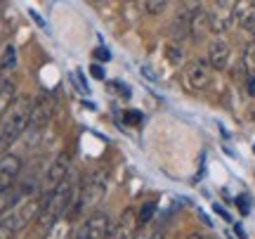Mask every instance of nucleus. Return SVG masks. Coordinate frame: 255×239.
<instances>
[{
  "label": "nucleus",
  "mask_w": 255,
  "mask_h": 239,
  "mask_svg": "<svg viewBox=\"0 0 255 239\" xmlns=\"http://www.w3.org/2000/svg\"><path fill=\"white\" fill-rule=\"evenodd\" d=\"M76 194H78V183L71 178V173L64 178L59 187H57L55 192L50 194L43 204V209H40V216H38V228L40 232L45 235L52 225H55L59 218L66 216V211L71 209L73 204H76Z\"/></svg>",
  "instance_id": "1"
},
{
  "label": "nucleus",
  "mask_w": 255,
  "mask_h": 239,
  "mask_svg": "<svg viewBox=\"0 0 255 239\" xmlns=\"http://www.w3.org/2000/svg\"><path fill=\"white\" fill-rule=\"evenodd\" d=\"M31 109H33L31 97H17L12 102V107L2 116V126H0V152H7L24 135V130L28 128V121H31Z\"/></svg>",
  "instance_id": "2"
},
{
  "label": "nucleus",
  "mask_w": 255,
  "mask_h": 239,
  "mask_svg": "<svg viewBox=\"0 0 255 239\" xmlns=\"http://www.w3.org/2000/svg\"><path fill=\"white\" fill-rule=\"evenodd\" d=\"M109 190V175L104 171H92L83 178V183L78 185V194H76V204H73L71 216H81V213L95 211Z\"/></svg>",
  "instance_id": "3"
},
{
  "label": "nucleus",
  "mask_w": 255,
  "mask_h": 239,
  "mask_svg": "<svg viewBox=\"0 0 255 239\" xmlns=\"http://www.w3.org/2000/svg\"><path fill=\"white\" fill-rule=\"evenodd\" d=\"M69 173H71V154H69V152H62L52 164L47 166L45 175H43V180H40V190H38V194H40L43 204H45V199L55 192L57 187H59V183H62Z\"/></svg>",
  "instance_id": "4"
},
{
  "label": "nucleus",
  "mask_w": 255,
  "mask_h": 239,
  "mask_svg": "<svg viewBox=\"0 0 255 239\" xmlns=\"http://www.w3.org/2000/svg\"><path fill=\"white\" fill-rule=\"evenodd\" d=\"M111 228V218L104 211H92L85 216V221L78 225V230L71 239H107Z\"/></svg>",
  "instance_id": "5"
},
{
  "label": "nucleus",
  "mask_w": 255,
  "mask_h": 239,
  "mask_svg": "<svg viewBox=\"0 0 255 239\" xmlns=\"http://www.w3.org/2000/svg\"><path fill=\"white\" fill-rule=\"evenodd\" d=\"M208 21L213 33H227L232 24H234V5L229 0H213V5L208 9Z\"/></svg>",
  "instance_id": "6"
},
{
  "label": "nucleus",
  "mask_w": 255,
  "mask_h": 239,
  "mask_svg": "<svg viewBox=\"0 0 255 239\" xmlns=\"http://www.w3.org/2000/svg\"><path fill=\"white\" fill-rule=\"evenodd\" d=\"M210 71H213V66L208 59H191L184 66V85L189 90H203L210 83Z\"/></svg>",
  "instance_id": "7"
},
{
  "label": "nucleus",
  "mask_w": 255,
  "mask_h": 239,
  "mask_svg": "<svg viewBox=\"0 0 255 239\" xmlns=\"http://www.w3.org/2000/svg\"><path fill=\"white\" fill-rule=\"evenodd\" d=\"M137 230H139V221H137L135 209H126L121 213L119 221L111 223L107 239H137Z\"/></svg>",
  "instance_id": "8"
},
{
  "label": "nucleus",
  "mask_w": 255,
  "mask_h": 239,
  "mask_svg": "<svg viewBox=\"0 0 255 239\" xmlns=\"http://www.w3.org/2000/svg\"><path fill=\"white\" fill-rule=\"evenodd\" d=\"M21 171V159L17 154H2L0 157V194L7 192L17 183V175Z\"/></svg>",
  "instance_id": "9"
},
{
  "label": "nucleus",
  "mask_w": 255,
  "mask_h": 239,
  "mask_svg": "<svg viewBox=\"0 0 255 239\" xmlns=\"http://www.w3.org/2000/svg\"><path fill=\"white\" fill-rule=\"evenodd\" d=\"M50 116H52V102L47 97H38L33 102V109H31V121H28V128L31 130H40L50 123Z\"/></svg>",
  "instance_id": "10"
},
{
  "label": "nucleus",
  "mask_w": 255,
  "mask_h": 239,
  "mask_svg": "<svg viewBox=\"0 0 255 239\" xmlns=\"http://www.w3.org/2000/svg\"><path fill=\"white\" fill-rule=\"evenodd\" d=\"M208 62L213 69H225L229 62V45L227 40L222 38H215L213 43L208 45Z\"/></svg>",
  "instance_id": "11"
},
{
  "label": "nucleus",
  "mask_w": 255,
  "mask_h": 239,
  "mask_svg": "<svg viewBox=\"0 0 255 239\" xmlns=\"http://www.w3.org/2000/svg\"><path fill=\"white\" fill-rule=\"evenodd\" d=\"M234 21L241 28H248L255 21V0H237L234 2Z\"/></svg>",
  "instance_id": "12"
},
{
  "label": "nucleus",
  "mask_w": 255,
  "mask_h": 239,
  "mask_svg": "<svg viewBox=\"0 0 255 239\" xmlns=\"http://www.w3.org/2000/svg\"><path fill=\"white\" fill-rule=\"evenodd\" d=\"M210 31V21H208V12L203 9H194L191 12V21H189V38L194 40H201Z\"/></svg>",
  "instance_id": "13"
},
{
  "label": "nucleus",
  "mask_w": 255,
  "mask_h": 239,
  "mask_svg": "<svg viewBox=\"0 0 255 239\" xmlns=\"http://www.w3.org/2000/svg\"><path fill=\"white\" fill-rule=\"evenodd\" d=\"M17 100V85L9 78H0V119L7 114L12 102Z\"/></svg>",
  "instance_id": "14"
},
{
  "label": "nucleus",
  "mask_w": 255,
  "mask_h": 239,
  "mask_svg": "<svg viewBox=\"0 0 255 239\" xmlns=\"http://www.w3.org/2000/svg\"><path fill=\"white\" fill-rule=\"evenodd\" d=\"M21 230H24V228H21V223H19L14 209L0 218V239H14L17 232H21Z\"/></svg>",
  "instance_id": "15"
},
{
  "label": "nucleus",
  "mask_w": 255,
  "mask_h": 239,
  "mask_svg": "<svg viewBox=\"0 0 255 239\" xmlns=\"http://www.w3.org/2000/svg\"><path fill=\"white\" fill-rule=\"evenodd\" d=\"M189 21H191V12L187 7L180 9V12H177V17H175V21H173V26H170L173 38H177V40L189 38Z\"/></svg>",
  "instance_id": "16"
},
{
  "label": "nucleus",
  "mask_w": 255,
  "mask_h": 239,
  "mask_svg": "<svg viewBox=\"0 0 255 239\" xmlns=\"http://www.w3.org/2000/svg\"><path fill=\"white\" fill-rule=\"evenodd\" d=\"M43 239H71V221L59 218V221L45 232V237Z\"/></svg>",
  "instance_id": "17"
},
{
  "label": "nucleus",
  "mask_w": 255,
  "mask_h": 239,
  "mask_svg": "<svg viewBox=\"0 0 255 239\" xmlns=\"http://www.w3.org/2000/svg\"><path fill=\"white\" fill-rule=\"evenodd\" d=\"M17 66V47L7 43L0 52V71H12Z\"/></svg>",
  "instance_id": "18"
},
{
  "label": "nucleus",
  "mask_w": 255,
  "mask_h": 239,
  "mask_svg": "<svg viewBox=\"0 0 255 239\" xmlns=\"http://www.w3.org/2000/svg\"><path fill=\"white\" fill-rule=\"evenodd\" d=\"M154 211H156V202H146L142 204V209H139V213H137V221H139V225H146V223L154 218Z\"/></svg>",
  "instance_id": "19"
},
{
  "label": "nucleus",
  "mask_w": 255,
  "mask_h": 239,
  "mask_svg": "<svg viewBox=\"0 0 255 239\" xmlns=\"http://www.w3.org/2000/svg\"><path fill=\"white\" fill-rule=\"evenodd\" d=\"M244 69L248 74H255V43H248L244 50Z\"/></svg>",
  "instance_id": "20"
},
{
  "label": "nucleus",
  "mask_w": 255,
  "mask_h": 239,
  "mask_svg": "<svg viewBox=\"0 0 255 239\" xmlns=\"http://www.w3.org/2000/svg\"><path fill=\"white\" fill-rule=\"evenodd\" d=\"M168 5V0H144V12L149 14H161Z\"/></svg>",
  "instance_id": "21"
},
{
  "label": "nucleus",
  "mask_w": 255,
  "mask_h": 239,
  "mask_svg": "<svg viewBox=\"0 0 255 239\" xmlns=\"http://www.w3.org/2000/svg\"><path fill=\"white\" fill-rule=\"evenodd\" d=\"M126 123L128 126H139V123H142V114H139V111L128 109L126 111Z\"/></svg>",
  "instance_id": "22"
},
{
  "label": "nucleus",
  "mask_w": 255,
  "mask_h": 239,
  "mask_svg": "<svg viewBox=\"0 0 255 239\" xmlns=\"http://www.w3.org/2000/svg\"><path fill=\"white\" fill-rule=\"evenodd\" d=\"M168 59L173 62V64H180V59H182V50L177 45H170L168 47Z\"/></svg>",
  "instance_id": "23"
},
{
  "label": "nucleus",
  "mask_w": 255,
  "mask_h": 239,
  "mask_svg": "<svg viewBox=\"0 0 255 239\" xmlns=\"http://www.w3.org/2000/svg\"><path fill=\"white\" fill-rule=\"evenodd\" d=\"M95 59H100V62H109L111 52L107 50V47H97V50H95Z\"/></svg>",
  "instance_id": "24"
},
{
  "label": "nucleus",
  "mask_w": 255,
  "mask_h": 239,
  "mask_svg": "<svg viewBox=\"0 0 255 239\" xmlns=\"http://www.w3.org/2000/svg\"><path fill=\"white\" fill-rule=\"evenodd\" d=\"M246 90H248V95H251V97H255V74H248V78H246Z\"/></svg>",
  "instance_id": "25"
},
{
  "label": "nucleus",
  "mask_w": 255,
  "mask_h": 239,
  "mask_svg": "<svg viewBox=\"0 0 255 239\" xmlns=\"http://www.w3.org/2000/svg\"><path fill=\"white\" fill-rule=\"evenodd\" d=\"M90 76L92 78H97V81H102L104 78V71H102L100 64H90Z\"/></svg>",
  "instance_id": "26"
},
{
  "label": "nucleus",
  "mask_w": 255,
  "mask_h": 239,
  "mask_svg": "<svg viewBox=\"0 0 255 239\" xmlns=\"http://www.w3.org/2000/svg\"><path fill=\"white\" fill-rule=\"evenodd\" d=\"M116 88H119L121 97H126V100H130V95H132V92H130V88H126L123 83H116Z\"/></svg>",
  "instance_id": "27"
},
{
  "label": "nucleus",
  "mask_w": 255,
  "mask_h": 239,
  "mask_svg": "<svg viewBox=\"0 0 255 239\" xmlns=\"http://www.w3.org/2000/svg\"><path fill=\"white\" fill-rule=\"evenodd\" d=\"M237 204H239V209H241V213H248V209H251V206H248V199H246V197H239Z\"/></svg>",
  "instance_id": "28"
},
{
  "label": "nucleus",
  "mask_w": 255,
  "mask_h": 239,
  "mask_svg": "<svg viewBox=\"0 0 255 239\" xmlns=\"http://www.w3.org/2000/svg\"><path fill=\"white\" fill-rule=\"evenodd\" d=\"M246 31H248V36H251V43H255V21L246 28Z\"/></svg>",
  "instance_id": "29"
},
{
  "label": "nucleus",
  "mask_w": 255,
  "mask_h": 239,
  "mask_svg": "<svg viewBox=\"0 0 255 239\" xmlns=\"http://www.w3.org/2000/svg\"><path fill=\"white\" fill-rule=\"evenodd\" d=\"M31 17H33V19H36V21H38V24H40V26H45V21H43V19H40V17H38V14H36V12H33V9H31Z\"/></svg>",
  "instance_id": "30"
},
{
  "label": "nucleus",
  "mask_w": 255,
  "mask_h": 239,
  "mask_svg": "<svg viewBox=\"0 0 255 239\" xmlns=\"http://www.w3.org/2000/svg\"><path fill=\"white\" fill-rule=\"evenodd\" d=\"M234 230H237V235H239V237H241V239H246V232L241 230V225H237V228H234Z\"/></svg>",
  "instance_id": "31"
},
{
  "label": "nucleus",
  "mask_w": 255,
  "mask_h": 239,
  "mask_svg": "<svg viewBox=\"0 0 255 239\" xmlns=\"http://www.w3.org/2000/svg\"><path fill=\"white\" fill-rule=\"evenodd\" d=\"M187 239H206V235H199V232H194V235H189Z\"/></svg>",
  "instance_id": "32"
},
{
  "label": "nucleus",
  "mask_w": 255,
  "mask_h": 239,
  "mask_svg": "<svg viewBox=\"0 0 255 239\" xmlns=\"http://www.w3.org/2000/svg\"><path fill=\"white\" fill-rule=\"evenodd\" d=\"M95 2H104V0H95Z\"/></svg>",
  "instance_id": "33"
},
{
  "label": "nucleus",
  "mask_w": 255,
  "mask_h": 239,
  "mask_svg": "<svg viewBox=\"0 0 255 239\" xmlns=\"http://www.w3.org/2000/svg\"><path fill=\"white\" fill-rule=\"evenodd\" d=\"M206 239H215V237H206Z\"/></svg>",
  "instance_id": "34"
},
{
  "label": "nucleus",
  "mask_w": 255,
  "mask_h": 239,
  "mask_svg": "<svg viewBox=\"0 0 255 239\" xmlns=\"http://www.w3.org/2000/svg\"><path fill=\"white\" fill-rule=\"evenodd\" d=\"M146 239H149V237H146Z\"/></svg>",
  "instance_id": "35"
}]
</instances>
